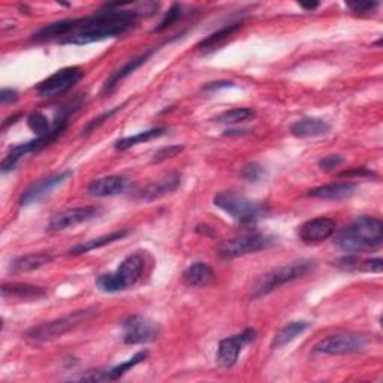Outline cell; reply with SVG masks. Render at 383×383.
I'll return each instance as SVG.
<instances>
[{
	"label": "cell",
	"instance_id": "cell-32",
	"mask_svg": "<svg viewBox=\"0 0 383 383\" xmlns=\"http://www.w3.org/2000/svg\"><path fill=\"white\" fill-rule=\"evenodd\" d=\"M183 151L181 146H169V147H163L161 150H158L153 156V163H161L165 162L168 159H173L176 156H178Z\"/></svg>",
	"mask_w": 383,
	"mask_h": 383
},
{
	"label": "cell",
	"instance_id": "cell-36",
	"mask_svg": "<svg viewBox=\"0 0 383 383\" xmlns=\"http://www.w3.org/2000/svg\"><path fill=\"white\" fill-rule=\"evenodd\" d=\"M347 6L357 14H370L379 6V4L377 2H349Z\"/></svg>",
	"mask_w": 383,
	"mask_h": 383
},
{
	"label": "cell",
	"instance_id": "cell-9",
	"mask_svg": "<svg viewBox=\"0 0 383 383\" xmlns=\"http://www.w3.org/2000/svg\"><path fill=\"white\" fill-rule=\"evenodd\" d=\"M123 340L126 345H147L153 343L161 335V326L149 318L132 315L122 322Z\"/></svg>",
	"mask_w": 383,
	"mask_h": 383
},
{
	"label": "cell",
	"instance_id": "cell-11",
	"mask_svg": "<svg viewBox=\"0 0 383 383\" xmlns=\"http://www.w3.org/2000/svg\"><path fill=\"white\" fill-rule=\"evenodd\" d=\"M254 338H257V331L247 328L243 333L235 334L232 337L223 338L219 343V350H217V362L223 368H230L235 365L239 353L243 352V349L253 343Z\"/></svg>",
	"mask_w": 383,
	"mask_h": 383
},
{
	"label": "cell",
	"instance_id": "cell-30",
	"mask_svg": "<svg viewBox=\"0 0 383 383\" xmlns=\"http://www.w3.org/2000/svg\"><path fill=\"white\" fill-rule=\"evenodd\" d=\"M241 177L249 183H258L265 177V169L259 163H249L241 171Z\"/></svg>",
	"mask_w": 383,
	"mask_h": 383
},
{
	"label": "cell",
	"instance_id": "cell-13",
	"mask_svg": "<svg viewBox=\"0 0 383 383\" xmlns=\"http://www.w3.org/2000/svg\"><path fill=\"white\" fill-rule=\"evenodd\" d=\"M70 176H72V171H62L59 174L55 176H51L48 178H44L35 184H32V186L24 190L20 196V205L21 207H27V205H32V204H38L39 201L45 200V198L48 195H51V192L60 186V184H63Z\"/></svg>",
	"mask_w": 383,
	"mask_h": 383
},
{
	"label": "cell",
	"instance_id": "cell-15",
	"mask_svg": "<svg viewBox=\"0 0 383 383\" xmlns=\"http://www.w3.org/2000/svg\"><path fill=\"white\" fill-rule=\"evenodd\" d=\"M335 228H337L335 220L330 217H316L303 223L300 226V231H298V235H300V239L303 243L316 244L333 237Z\"/></svg>",
	"mask_w": 383,
	"mask_h": 383
},
{
	"label": "cell",
	"instance_id": "cell-7",
	"mask_svg": "<svg viewBox=\"0 0 383 383\" xmlns=\"http://www.w3.org/2000/svg\"><path fill=\"white\" fill-rule=\"evenodd\" d=\"M276 237L264 235V234H247L237 238L226 239L219 246L217 252L222 258L232 259L238 257H244L249 253H257L259 250H265L276 244Z\"/></svg>",
	"mask_w": 383,
	"mask_h": 383
},
{
	"label": "cell",
	"instance_id": "cell-8",
	"mask_svg": "<svg viewBox=\"0 0 383 383\" xmlns=\"http://www.w3.org/2000/svg\"><path fill=\"white\" fill-rule=\"evenodd\" d=\"M367 345L368 337L364 334H331L318 342L313 347V352L323 355H347L364 350Z\"/></svg>",
	"mask_w": 383,
	"mask_h": 383
},
{
	"label": "cell",
	"instance_id": "cell-40",
	"mask_svg": "<svg viewBox=\"0 0 383 383\" xmlns=\"http://www.w3.org/2000/svg\"><path fill=\"white\" fill-rule=\"evenodd\" d=\"M301 6H303L304 9H310V11H311V9H315V8H318L319 5H318V4H313V5H301Z\"/></svg>",
	"mask_w": 383,
	"mask_h": 383
},
{
	"label": "cell",
	"instance_id": "cell-12",
	"mask_svg": "<svg viewBox=\"0 0 383 383\" xmlns=\"http://www.w3.org/2000/svg\"><path fill=\"white\" fill-rule=\"evenodd\" d=\"M101 211H102L101 207H96V205L69 208L66 211L59 212V215H55L51 219V222L48 225V231L58 232V231H65L69 228H74V226H77V225L93 220L95 217L99 216V212Z\"/></svg>",
	"mask_w": 383,
	"mask_h": 383
},
{
	"label": "cell",
	"instance_id": "cell-35",
	"mask_svg": "<svg viewBox=\"0 0 383 383\" xmlns=\"http://www.w3.org/2000/svg\"><path fill=\"white\" fill-rule=\"evenodd\" d=\"M358 269H361V271H364V273L380 274L382 269H383V261L380 258L368 259V261H360Z\"/></svg>",
	"mask_w": 383,
	"mask_h": 383
},
{
	"label": "cell",
	"instance_id": "cell-29",
	"mask_svg": "<svg viewBox=\"0 0 383 383\" xmlns=\"http://www.w3.org/2000/svg\"><path fill=\"white\" fill-rule=\"evenodd\" d=\"M257 116V112L252 108H234L230 111H225L216 119L219 123L225 124H237V123H243Z\"/></svg>",
	"mask_w": 383,
	"mask_h": 383
},
{
	"label": "cell",
	"instance_id": "cell-24",
	"mask_svg": "<svg viewBox=\"0 0 383 383\" xmlns=\"http://www.w3.org/2000/svg\"><path fill=\"white\" fill-rule=\"evenodd\" d=\"M308 328H310V322H307V320H295V322L288 323L286 326H283V328L276 334L271 347L273 349L285 347L286 345L292 343L295 338H298L301 334H304Z\"/></svg>",
	"mask_w": 383,
	"mask_h": 383
},
{
	"label": "cell",
	"instance_id": "cell-4",
	"mask_svg": "<svg viewBox=\"0 0 383 383\" xmlns=\"http://www.w3.org/2000/svg\"><path fill=\"white\" fill-rule=\"evenodd\" d=\"M95 311H96L95 307L77 310L63 318L33 326V328H31L26 333V340L32 345H42L47 342H53V340L63 337L69 331L77 328V326L81 325L82 322H86L90 316L95 315Z\"/></svg>",
	"mask_w": 383,
	"mask_h": 383
},
{
	"label": "cell",
	"instance_id": "cell-1",
	"mask_svg": "<svg viewBox=\"0 0 383 383\" xmlns=\"http://www.w3.org/2000/svg\"><path fill=\"white\" fill-rule=\"evenodd\" d=\"M132 4H109L105 9L99 11L90 17L72 20L68 36L62 44L87 45L93 42H101L111 38H119L129 32L143 12H153L154 9L141 11L129 9Z\"/></svg>",
	"mask_w": 383,
	"mask_h": 383
},
{
	"label": "cell",
	"instance_id": "cell-6",
	"mask_svg": "<svg viewBox=\"0 0 383 383\" xmlns=\"http://www.w3.org/2000/svg\"><path fill=\"white\" fill-rule=\"evenodd\" d=\"M215 205L220 208L225 215L239 223H252L264 217L268 210L258 204L247 200L246 196L238 195L235 192H220L212 200Z\"/></svg>",
	"mask_w": 383,
	"mask_h": 383
},
{
	"label": "cell",
	"instance_id": "cell-25",
	"mask_svg": "<svg viewBox=\"0 0 383 383\" xmlns=\"http://www.w3.org/2000/svg\"><path fill=\"white\" fill-rule=\"evenodd\" d=\"M239 27H241V24H238V23H234V24L223 27V29H220L219 32L212 33V35L207 36L204 41H201L200 44H198V48H200L204 53H210V51L217 50L239 29Z\"/></svg>",
	"mask_w": 383,
	"mask_h": 383
},
{
	"label": "cell",
	"instance_id": "cell-21",
	"mask_svg": "<svg viewBox=\"0 0 383 383\" xmlns=\"http://www.w3.org/2000/svg\"><path fill=\"white\" fill-rule=\"evenodd\" d=\"M215 280V271L205 262H195L183 273V281L190 288H205Z\"/></svg>",
	"mask_w": 383,
	"mask_h": 383
},
{
	"label": "cell",
	"instance_id": "cell-28",
	"mask_svg": "<svg viewBox=\"0 0 383 383\" xmlns=\"http://www.w3.org/2000/svg\"><path fill=\"white\" fill-rule=\"evenodd\" d=\"M147 358V352H138L135 357H132L131 360H127L126 362L111 368V370L108 372H104V376H105V380H117L120 379L123 374H126L127 372L131 370V368L136 367L139 362H143L144 360Z\"/></svg>",
	"mask_w": 383,
	"mask_h": 383
},
{
	"label": "cell",
	"instance_id": "cell-5",
	"mask_svg": "<svg viewBox=\"0 0 383 383\" xmlns=\"http://www.w3.org/2000/svg\"><path fill=\"white\" fill-rule=\"evenodd\" d=\"M316 264L313 261H298L285 266H280L273 269L264 276H261L257 283H254L252 288L250 296L253 300H259V298L271 293L273 291L279 289L280 286L286 285L296 279H301L310 271H313Z\"/></svg>",
	"mask_w": 383,
	"mask_h": 383
},
{
	"label": "cell",
	"instance_id": "cell-27",
	"mask_svg": "<svg viewBox=\"0 0 383 383\" xmlns=\"http://www.w3.org/2000/svg\"><path fill=\"white\" fill-rule=\"evenodd\" d=\"M166 132V127H153V129H149V131H143L139 132L136 135H132V136H126V138H122L119 141H116L114 147L117 150H127L131 147H135L138 144H144V143H149V141L151 139H156L162 136L163 134Z\"/></svg>",
	"mask_w": 383,
	"mask_h": 383
},
{
	"label": "cell",
	"instance_id": "cell-31",
	"mask_svg": "<svg viewBox=\"0 0 383 383\" xmlns=\"http://www.w3.org/2000/svg\"><path fill=\"white\" fill-rule=\"evenodd\" d=\"M180 17H181V6L178 4H174L171 8H169L168 14L165 16V18L159 23V26L154 27L153 32H158L159 33V32L168 29V27L173 26Z\"/></svg>",
	"mask_w": 383,
	"mask_h": 383
},
{
	"label": "cell",
	"instance_id": "cell-34",
	"mask_svg": "<svg viewBox=\"0 0 383 383\" xmlns=\"http://www.w3.org/2000/svg\"><path fill=\"white\" fill-rule=\"evenodd\" d=\"M343 162L345 159L340 154H330L319 161V168L323 169V171H333L334 168H338Z\"/></svg>",
	"mask_w": 383,
	"mask_h": 383
},
{
	"label": "cell",
	"instance_id": "cell-17",
	"mask_svg": "<svg viewBox=\"0 0 383 383\" xmlns=\"http://www.w3.org/2000/svg\"><path fill=\"white\" fill-rule=\"evenodd\" d=\"M355 190H357V184L352 181H338V183H331L325 184V186H319L315 189L308 190V196L318 198V200H325V201H342L346 198H350Z\"/></svg>",
	"mask_w": 383,
	"mask_h": 383
},
{
	"label": "cell",
	"instance_id": "cell-14",
	"mask_svg": "<svg viewBox=\"0 0 383 383\" xmlns=\"http://www.w3.org/2000/svg\"><path fill=\"white\" fill-rule=\"evenodd\" d=\"M181 184V176L178 173H168L165 176H162L161 178L151 181L147 186H144L143 189H139L136 192V200L139 201H146V203H151L159 200V198H163L169 193H173L178 189V186Z\"/></svg>",
	"mask_w": 383,
	"mask_h": 383
},
{
	"label": "cell",
	"instance_id": "cell-2",
	"mask_svg": "<svg viewBox=\"0 0 383 383\" xmlns=\"http://www.w3.org/2000/svg\"><path fill=\"white\" fill-rule=\"evenodd\" d=\"M334 243L349 253L374 250L383 243V223L372 216H361L340 231Z\"/></svg>",
	"mask_w": 383,
	"mask_h": 383
},
{
	"label": "cell",
	"instance_id": "cell-23",
	"mask_svg": "<svg viewBox=\"0 0 383 383\" xmlns=\"http://www.w3.org/2000/svg\"><path fill=\"white\" fill-rule=\"evenodd\" d=\"M47 292L33 285H24V283H9V285L2 286V296L5 298H18V300H39L44 298Z\"/></svg>",
	"mask_w": 383,
	"mask_h": 383
},
{
	"label": "cell",
	"instance_id": "cell-39",
	"mask_svg": "<svg viewBox=\"0 0 383 383\" xmlns=\"http://www.w3.org/2000/svg\"><path fill=\"white\" fill-rule=\"evenodd\" d=\"M234 82L231 81H220V82H210L204 87L205 92H217L219 89H226V87H232Z\"/></svg>",
	"mask_w": 383,
	"mask_h": 383
},
{
	"label": "cell",
	"instance_id": "cell-38",
	"mask_svg": "<svg viewBox=\"0 0 383 383\" xmlns=\"http://www.w3.org/2000/svg\"><path fill=\"white\" fill-rule=\"evenodd\" d=\"M373 176L374 174L372 171H368V169H365V168H355V169H352V171H345V173L340 174V177H347V178H350V177H373Z\"/></svg>",
	"mask_w": 383,
	"mask_h": 383
},
{
	"label": "cell",
	"instance_id": "cell-10",
	"mask_svg": "<svg viewBox=\"0 0 383 383\" xmlns=\"http://www.w3.org/2000/svg\"><path fill=\"white\" fill-rule=\"evenodd\" d=\"M84 77L81 68H63L58 72L42 81L38 86V93L41 97H53L72 89L75 84Z\"/></svg>",
	"mask_w": 383,
	"mask_h": 383
},
{
	"label": "cell",
	"instance_id": "cell-26",
	"mask_svg": "<svg viewBox=\"0 0 383 383\" xmlns=\"http://www.w3.org/2000/svg\"><path fill=\"white\" fill-rule=\"evenodd\" d=\"M127 235V231H117V232H112L109 235H104V237H97V238H93V239H89L87 243H82V244H78L75 247H72L69 250L70 254H74V257H78V254H82V253H87V252H92L95 249H101V247H105L111 243H116V241L124 238Z\"/></svg>",
	"mask_w": 383,
	"mask_h": 383
},
{
	"label": "cell",
	"instance_id": "cell-19",
	"mask_svg": "<svg viewBox=\"0 0 383 383\" xmlns=\"http://www.w3.org/2000/svg\"><path fill=\"white\" fill-rule=\"evenodd\" d=\"M53 253L50 252H38V253H29L18 257L11 262V271L12 273H29L35 271V269L44 266L53 261Z\"/></svg>",
	"mask_w": 383,
	"mask_h": 383
},
{
	"label": "cell",
	"instance_id": "cell-18",
	"mask_svg": "<svg viewBox=\"0 0 383 383\" xmlns=\"http://www.w3.org/2000/svg\"><path fill=\"white\" fill-rule=\"evenodd\" d=\"M126 184L127 181L122 176H107L93 180L87 186V193L96 198L116 196L124 192Z\"/></svg>",
	"mask_w": 383,
	"mask_h": 383
},
{
	"label": "cell",
	"instance_id": "cell-20",
	"mask_svg": "<svg viewBox=\"0 0 383 383\" xmlns=\"http://www.w3.org/2000/svg\"><path fill=\"white\" fill-rule=\"evenodd\" d=\"M331 126L322 119L307 117L303 120H298L291 126V134L296 138H311V136H320L328 134Z\"/></svg>",
	"mask_w": 383,
	"mask_h": 383
},
{
	"label": "cell",
	"instance_id": "cell-22",
	"mask_svg": "<svg viewBox=\"0 0 383 383\" xmlns=\"http://www.w3.org/2000/svg\"><path fill=\"white\" fill-rule=\"evenodd\" d=\"M153 51H154V50L146 51L144 54L138 55V58L131 59V60L127 62L126 65H123L120 69H117L116 72H112L111 77H109V78L105 81V84H104V92H105V93H111L112 90H114L116 86H117V84H119L122 80H124L126 77H129L132 72H135V70H136L139 66H143V65L147 62V59H149L150 55L153 54Z\"/></svg>",
	"mask_w": 383,
	"mask_h": 383
},
{
	"label": "cell",
	"instance_id": "cell-37",
	"mask_svg": "<svg viewBox=\"0 0 383 383\" xmlns=\"http://www.w3.org/2000/svg\"><path fill=\"white\" fill-rule=\"evenodd\" d=\"M17 99H18L17 90H14V89H2V90H0V104H2V105H8V104L16 102Z\"/></svg>",
	"mask_w": 383,
	"mask_h": 383
},
{
	"label": "cell",
	"instance_id": "cell-3",
	"mask_svg": "<svg viewBox=\"0 0 383 383\" xmlns=\"http://www.w3.org/2000/svg\"><path fill=\"white\" fill-rule=\"evenodd\" d=\"M144 257L139 253L131 254L122 261L119 268L114 273L102 274L96 279V286L99 291L107 293H114L120 291H126L135 286L138 280L144 273Z\"/></svg>",
	"mask_w": 383,
	"mask_h": 383
},
{
	"label": "cell",
	"instance_id": "cell-33",
	"mask_svg": "<svg viewBox=\"0 0 383 383\" xmlns=\"http://www.w3.org/2000/svg\"><path fill=\"white\" fill-rule=\"evenodd\" d=\"M123 107V105H122ZM122 107H116L114 109H111V111H107V112H104V114L102 116H99V117H96V119H93L92 122H89L87 123V126L86 127H84V129H82V135H89V134H92L95 129H97V127L99 126H101V124H104L107 120H109L112 116H114L116 114V112H119L120 109H122Z\"/></svg>",
	"mask_w": 383,
	"mask_h": 383
},
{
	"label": "cell",
	"instance_id": "cell-16",
	"mask_svg": "<svg viewBox=\"0 0 383 383\" xmlns=\"http://www.w3.org/2000/svg\"><path fill=\"white\" fill-rule=\"evenodd\" d=\"M48 144H51V143H50V141L47 138L36 136L32 141H27V143L14 146L9 150V153L6 154V158L2 161V171L4 173L12 171V169H16L17 163L24 158V156L31 154V153H35V151H39V150H42L44 147H47Z\"/></svg>",
	"mask_w": 383,
	"mask_h": 383
}]
</instances>
